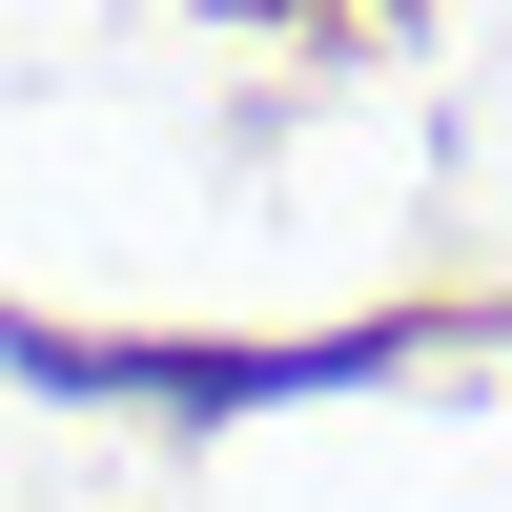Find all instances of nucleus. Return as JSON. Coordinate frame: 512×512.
Returning a JSON list of instances; mask_svg holds the SVG:
<instances>
[{
  "label": "nucleus",
  "instance_id": "obj_1",
  "mask_svg": "<svg viewBox=\"0 0 512 512\" xmlns=\"http://www.w3.org/2000/svg\"><path fill=\"white\" fill-rule=\"evenodd\" d=\"M0 349H21L41 390H144V410H287V390H369V369H390V328H349V349H62V328H0Z\"/></svg>",
  "mask_w": 512,
  "mask_h": 512
}]
</instances>
